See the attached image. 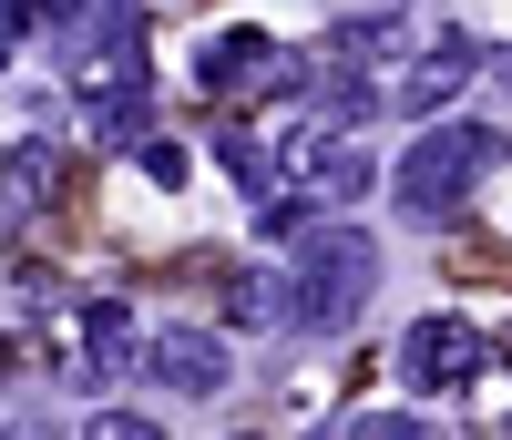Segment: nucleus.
<instances>
[{
	"instance_id": "nucleus-10",
	"label": "nucleus",
	"mask_w": 512,
	"mask_h": 440,
	"mask_svg": "<svg viewBox=\"0 0 512 440\" xmlns=\"http://www.w3.org/2000/svg\"><path fill=\"white\" fill-rule=\"evenodd\" d=\"M297 174H308V195H318V205H359V195L379 185V154H359L349 134H328V144L297 164Z\"/></svg>"
},
{
	"instance_id": "nucleus-14",
	"label": "nucleus",
	"mask_w": 512,
	"mask_h": 440,
	"mask_svg": "<svg viewBox=\"0 0 512 440\" xmlns=\"http://www.w3.org/2000/svg\"><path fill=\"white\" fill-rule=\"evenodd\" d=\"M134 164H144V185H185V174H195L175 134H154V144H134Z\"/></svg>"
},
{
	"instance_id": "nucleus-11",
	"label": "nucleus",
	"mask_w": 512,
	"mask_h": 440,
	"mask_svg": "<svg viewBox=\"0 0 512 440\" xmlns=\"http://www.w3.org/2000/svg\"><path fill=\"white\" fill-rule=\"evenodd\" d=\"M144 123H154L144 82H103V93H93V134H103V144H154Z\"/></svg>"
},
{
	"instance_id": "nucleus-2",
	"label": "nucleus",
	"mask_w": 512,
	"mask_h": 440,
	"mask_svg": "<svg viewBox=\"0 0 512 440\" xmlns=\"http://www.w3.org/2000/svg\"><path fill=\"white\" fill-rule=\"evenodd\" d=\"M369 297H379V236H369V226L328 215L318 236H297V328L338 338Z\"/></svg>"
},
{
	"instance_id": "nucleus-15",
	"label": "nucleus",
	"mask_w": 512,
	"mask_h": 440,
	"mask_svg": "<svg viewBox=\"0 0 512 440\" xmlns=\"http://www.w3.org/2000/svg\"><path fill=\"white\" fill-rule=\"evenodd\" d=\"M82 440H164V420H154V410H93Z\"/></svg>"
},
{
	"instance_id": "nucleus-18",
	"label": "nucleus",
	"mask_w": 512,
	"mask_h": 440,
	"mask_svg": "<svg viewBox=\"0 0 512 440\" xmlns=\"http://www.w3.org/2000/svg\"><path fill=\"white\" fill-rule=\"evenodd\" d=\"M0 62H11V21H0Z\"/></svg>"
},
{
	"instance_id": "nucleus-6",
	"label": "nucleus",
	"mask_w": 512,
	"mask_h": 440,
	"mask_svg": "<svg viewBox=\"0 0 512 440\" xmlns=\"http://www.w3.org/2000/svg\"><path fill=\"white\" fill-rule=\"evenodd\" d=\"M400 369H410V389H461L482 369V328L472 318H420L400 338Z\"/></svg>"
},
{
	"instance_id": "nucleus-4",
	"label": "nucleus",
	"mask_w": 512,
	"mask_h": 440,
	"mask_svg": "<svg viewBox=\"0 0 512 440\" xmlns=\"http://www.w3.org/2000/svg\"><path fill=\"white\" fill-rule=\"evenodd\" d=\"M175 400H226V379H236V348L216 328H154V359H144Z\"/></svg>"
},
{
	"instance_id": "nucleus-13",
	"label": "nucleus",
	"mask_w": 512,
	"mask_h": 440,
	"mask_svg": "<svg viewBox=\"0 0 512 440\" xmlns=\"http://www.w3.org/2000/svg\"><path fill=\"white\" fill-rule=\"evenodd\" d=\"M349 440H441V420H420V410H359Z\"/></svg>"
},
{
	"instance_id": "nucleus-19",
	"label": "nucleus",
	"mask_w": 512,
	"mask_h": 440,
	"mask_svg": "<svg viewBox=\"0 0 512 440\" xmlns=\"http://www.w3.org/2000/svg\"><path fill=\"white\" fill-rule=\"evenodd\" d=\"M236 440H246V430H236Z\"/></svg>"
},
{
	"instance_id": "nucleus-5",
	"label": "nucleus",
	"mask_w": 512,
	"mask_h": 440,
	"mask_svg": "<svg viewBox=\"0 0 512 440\" xmlns=\"http://www.w3.org/2000/svg\"><path fill=\"white\" fill-rule=\"evenodd\" d=\"M72 72L93 82H144V11L134 0H93V21H82V41H72Z\"/></svg>"
},
{
	"instance_id": "nucleus-8",
	"label": "nucleus",
	"mask_w": 512,
	"mask_h": 440,
	"mask_svg": "<svg viewBox=\"0 0 512 440\" xmlns=\"http://www.w3.org/2000/svg\"><path fill=\"white\" fill-rule=\"evenodd\" d=\"M277 62H287L277 41L256 31V21H236V31H205V52H195V82H205V93H246V82H267Z\"/></svg>"
},
{
	"instance_id": "nucleus-17",
	"label": "nucleus",
	"mask_w": 512,
	"mask_h": 440,
	"mask_svg": "<svg viewBox=\"0 0 512 440\" xmlns=\"http://www.w3.org/2000/svg\"><path fill=\"white\" fill-rule=\"evenodd\" d=\"M482 82H502V93H512V41H482Z\"/></svg>"
},
{
	"instance_id": "nucleus-1",
	"label": "nucleus",
	"mask_w": 512,
	"mask_h": 440,
	"mask_svg": "<svg viewBox=\"0 0 512 440\" xmlns=\"http://www.w3.org/2000/svg\"><path fill=\"white\" fill-rule=\"evenodd\" d=\"M502 164H512V134H502V123H472V113H461V123H431V134L390 164V205L410 215V226H451L461 195L492 185Z\"/></svg>"
},
{
	"instance_id": "nucleus-7",
	"label": "nucleus",
	"mask_w": 512,
	"mask_h": 440,
	"mask_svg": "<svg viewBox=\"0 0 512 440\" xmlns=\"http://www.w3.org/2000/svg\"><path fill=\"white\" fill-rule=\"evenodd\" d=\"M297 93H308V113L328 123V134H359V123L379 113V82H369L359 62H338V52H318L308 72H297Z\"/></svg>"
},
{
	"instance_id": "nucleus-9",
	"label": "nucleus",
	"mask_w": 512,
	"mask_h": 440,
	"mask_svg": "<svg viewBox=\"0 0 512 440\" xmlns=\"http://www.w3.org/2000/svg\"><path fill=\"white\" fill-rule=\"evenodd\" d=\"M216 307H226V328H287V318H297V277H277V267H226Z\"/></svg>"
},
{
	"instance_id": "nucleus-16",
	"label": "nucleus",
	"mask_w": 512,
	"mask_h": 440,
	"mask_svg": "<svg viewBox=\"0 0 512 440\" xmlns=\"http://www.w3.org/2000/svg\"><path fill=\"white\" fill-rule=\"evenodd\" d=\"M0 440H62V420H52V410H21V420L0 430Z\"/></svg>"
},
{
	"instance_id": "nucleus-3",
	"label": "nucleus",
	"mask_w": 512,
	"mask_h": 440,
	"mask_svg": "<svg viewBox=\"0 0 512 440\" xmlns=\"http://www.w3.org/2000/svg\"><path fill=\"white\" fill-rule=\"evenodd\" d=\"M482 72V41L472 31H441V41H420V52L400 62V82H390V103L400 113H431V123H451V93Z\"/></svg>"
},
{
	"instance_id": "nucleus-12",
	"label": "nucleus",
	"mask_w": 512,
	"mask_h": 440,
	"mask_svg": "<svg viewBox=\"0 0 512 440\" xmlns=\"http://www.w3.org/2000/svg\"><path fill=\"white\" fill-rule=\"evenodd\" d=\"M134 359H154V338H134L123 307H93V379H123Z\"/></svg>"
}]
</instances>
